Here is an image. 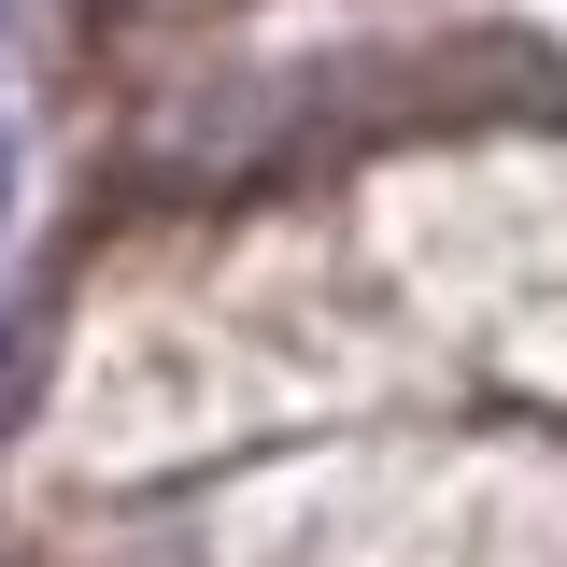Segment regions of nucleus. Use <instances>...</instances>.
Instances as JSON below:
<instances>
[{"mask_svg": "<svg viewBox=\"0 0 567 567\" xmlns=\"http://www.w3.org/2000/svg\"><path fill=\"white\" fill-rule=\"evenodd\" d=\"M0 213H14V142H0Z\"/></svg>", "mask_w": 567, "mask_h": 567, "instance_id": "obj_1", "label": "nucleus"}]
</instances>
